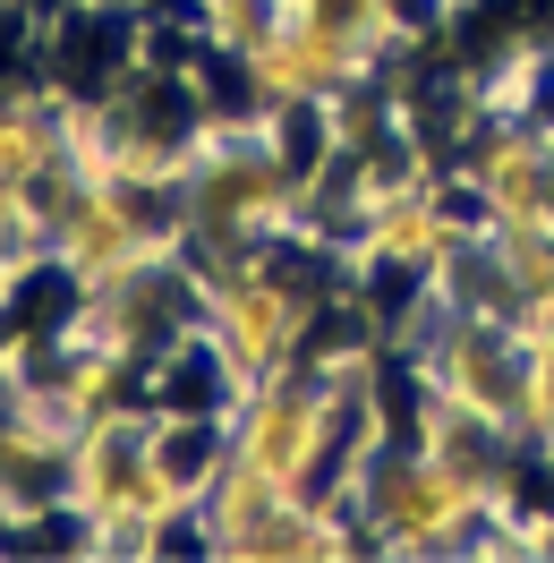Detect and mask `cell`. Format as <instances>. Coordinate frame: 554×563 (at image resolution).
Segmentation results:
<instances>
[{
    "label": "cell",
    "mask_w": 554,
    "mask_h": 563,
    "mask_svg": "<svg viewBox=\"0 0 554 563\" xmlns=\"http://www.w3.org/2000/svg\"><path fill=\"white\" fill-rule=\"evenodd\" d=\"M520 435L554 444V308L520 317Z\"/></svg>",
    "instance_id": "3"
},
{
    "label": "cell",
    "mask_w": 554,
    "mask_h": 563,
    "mask_svg": "<svg viewBox=\"0 0 554 563\" xmlns=\"http://www.w3.org/2000/svg\"><path fill=\"white\" fill-rule=\"evenodd\" d=\"M43 265H52V247H0V333H9V317H18L26 274H43Z\"/></svg>",
    "instance_id": "4"
},
{
    "label": "cell",
    "mask_w": 554,
    "mask_h": 563,
    "mask_svg": "<svg viewBox=\"0 0 554 563\" xmlns=\"http://www.w3.org/2000/svg\"><path fill=\"white\" fill-rule=\"evenodd\" d=\"M154 401H111L69 444V538L86 555H171L188 547V495L163 470ZM197 555V547H188Z\"/></svg>",
    "instance_id": "1"
},
{
    "label": "cell",
    "mask_w": 554,
    "mask_h": 563,
    "mask_svg": "<svg viewBox=\"0 0 554 563\" xmlns=\"http://www.w3.org/2000/svg\"><path fill=\"white\" fill-rule=\"evenodd\" d=\"M290 247H247V256H197V342L206 358L222 367V385L240 401L247 385H265L281 367L308 358V333H315V308L324 290L290 274Z\"/></svg>",
    "instance_id": "2"
}]
</instances>
